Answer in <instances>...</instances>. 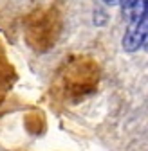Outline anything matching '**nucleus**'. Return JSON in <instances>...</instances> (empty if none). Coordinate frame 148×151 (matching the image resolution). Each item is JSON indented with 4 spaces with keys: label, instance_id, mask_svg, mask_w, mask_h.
Listing matches in <instances>:
<instances>
[{
    "label": "nucleus",
    "instance_id": "f257e3e1",
    "mask_svg": "<svg viewBox=\"0 0 148 151\" xmlns=\"http://www.w3.org/2000/svg\"><path fill=\"white\" fill-rule=\"evenodd\" d=\"M148 42V13L136 22L128 24V29L123 36V49L126 52H136L144 47Z\"/></svg>",
    "mask_w": 148,
    "mask_h": 151
},
{
    "label": "nucleus",
    "instance_id": "7ed1b4c3",
    "mask_svg": "<svg viewBox=\"0 0 148 151\" xmlns=\"http://www.w3.org/2000/svg\"><path fill=\"white\" fill-rule=\"evenodd\" d=\"M134 2H136V0H119V6H121L123 14H126V13H128V9L134 6Z\"/></svg>",
    "mask_w": 148,
    "mask_h": 151
},
{
    "label": "nucleus",
    "instance_id": "20e7f679",
    "mask_svg": "<svg viewBox=\"0 0 148 151\" xmlns=\"http://www.w3.org/2000/svg\"><path fill=\"white\" fill-rule=\"evenodd\" d=\"M101 2H105L107 6H112V4H116V2H119V0H101Z\"/></svg>",
    "mask_w": 148,
    "mask_h": 151
},
{
    "label": "nucleus",
    "instance_id": "f03ea898",
    "mask_svg": "<svg viewBox=\"0 0 148 151\" xmlns=\"http://www.w3.org/2000/svg\"><path fill=\"white\" fill-rule=\"evenodd\" d=\"M146 13H148V0H136L134 6L128 9L126 16H128L130 22H136V20H139V18H143Z\"/></svg>",
    "mask_w": 148,
    "mask_h": 151
}]
</instances>
